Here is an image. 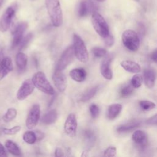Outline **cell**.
<instances>
[{
	"mask_svg": "<svg viewBox=\"0 0 157 157\" xmlns=\"http://www.w3.org/2000/svg\"><path fill=\"white\" fill-rule=\"evenodd\" d=\"M45 4L53 25L55 27L60 26L63 23V18L59 0H45Z\"/></svg>",
	"mask_w": 157,
	"mask_h": 157,
	"instance_id": "1",
	"label": "cell"
},
{
	"mask_svg": "<svg viewBox=\"0 0 157 157\" xmlns=\"http://www.w3.org/2000/svg\"><path fill=\"white\" fill-rule=\"evenodd\" d=\"M32 82L34 86L40 91L48 95L54 94V89L43 72L39 71L35 73L32 78Z\"/></svg>",
	"mask_w": 157,
	"mask_h": 157,
	"instance_id": "2",
	"label": "cell"
},
{
	"mask_svg": "<svg viewBox=\"0 0 157 157\" xmlns=\"http://www.w3.org/2000/svg\"><path fill=\"white\" fill-rule=\"evenodd\" d=\"M73 48L74 55L78 61L82 63L88 61L89 55L86 45L82 39L75 34L73 36Z\"/></svg>",
	"mask_w": 157,
	"mask_h": 157,
	"instance_id": "3",
	"label": "cell"
},
{
	"mask_svg": "<svg viewBox=\"0 0 157 157\" xmlns=\"http://www.w3.org/2000/svg\"><path fill=\"white\" fill-rule=\"evenodd\" d=\"M91 21L94 30L101 37L105 38L110 34L109 26L101 14L93 12L91 15Z\"/></svg>",
	"mask_w": 157,
	"mask_h": 157,
	"instance_id": "4",
	"label": "cell"
},
{
	"mask_svg": "<svg viewBox=\"0 0 157 157\" xmlns=\"http://www.w3.org/2000/svg\"><path fill=\"white\" fill-rule=\"evenodd\" d=\"M122 41L124 45L131 51L138 50L140 40L137 33L131 29L126 30L122 34Z\"/></svg>",
	"mask_w": 157,
	"mask_h": 157,
	"instance_id": "5",
	"label": "cell"
},
{
	"mask_svg": "<svg viewBox=\"0 0 157 157\" xmlns=\"http://www.w3.org/2000/svg\"><path fill=\"white\" fill-rule=\"evenodd\" d=\"M74 55L73 46L68 47L61 54L56 66L55 70L63 71L71 64V63H72Z\"/></svg>",
	"mask_w": 157,
	"mask_h": 157,
	"instance_id": "6",
	"label": "cell"
},
{
	"mask_svg": "<svg viewBox=\"0 0 157 157\" xmlns=\"http://www.w3.org/2000/svg\"><path fill=\"white\" fill-rule=\"evenodd\" d=\"M40 109L39 104H34L30 109L26 120V126L28 129L36 126L40 119Z\"/></svg>",
	"mask_w": 157,
	"mask_h": 157,
	"instance_id": "7",
	"label": "cell"
},
{
	"mask_svg": "<svg viewBox=\"0 0 157 157\" xmlns=\"http://www.w3.org/2000/svg\"><path fill=\"white\" fill-rule=\"evenodd\" d=\"M15 10L13 7H9L0 18V31L6 32L10 28L12 21L15 15Z\"/></svg>",
	"mask_w": 157,
	"mask_h": 157,
	"instance_id": "8",
	"label": "cell"
},
{
	"mask_svg": "<svg viewBox=\"0 0 157 157\" xmlns=\"http://www.w3.org/2000/svg\"><path fill=\"white\" fill-rule=\"evenodd\" d=\"M34 85L32 80H25L20 86L17 93V98L18 100L22 101L29 96L34 91Z\"/></svg>",
	"mask_w": 157,
	"mask_h": 157,
	"instance_id": "9",
	"label": "cell"
},
{
	"mask_svg": "<svg viewBox=\"0 0 157 157\" xmlns=\"http://www.w3.org/2000/svg\"><path fill=\"white\" fill-rule=\"evenodd\" d=\"M77 128V121L74 113H70L64 123V129L65 133L70 137H74L76 136Z\"/></svg>",
	"mask_w": 157,
	"mask_h": 157,
	"instance_id": "10",
	"label": "cell"
},
{
	"mask_svg": "<svg viewBox=\"0 0 157 157\" xmlns=\"http://www.w3.org/2000/svg\"><path fill=\"white\" fill-rule=\"evenodd\" d=\"M27 23L25 22H21L15 27L12 34L13 39L12 42V48H14L20 44L22 39L23 38V34L27 28Z\"/></svg>",
	"mask_w": 157,
	"mask_h": 157,
	"instance_id": "11",
	"label": "cell"
},
{
	"mask_svg": "<svg viewBox=\"0 0 157 157\" xmlns=\"http://www.w3.org/2000/svg\"><path fill=\"white\" fill-rule=\"evenodd\" d=\"M112 59V56L107 54L104 56L100 66V71L102 75L107 80H111L113 77L112 71L110 69V63Z\"/></svg>",
	"mask_w": 157,
	"mask_h": 157,
	"instance_id": "12",
	"label": "cell"
},
{
	"mask_svg": "<svg viewBox=\"0 0 157 157\" xmlns=\"http://www.w3.org/2000/svg\"><path fill=\"white\" fill-rule=\"evenodd\" d=\"M53 81L56 88L60 92H64L66 90L67 87V79L63 71H55L53 75Z\"/></svg>",
	"mask_w": 157,
	"mask_h": 157,
	"instance_id": "13",
	"label": "cell"
},
{
	"mask_svg": "<svg viewBox=\"0 0 157 157\" xmlns=\"http://www.w3.org/2000/svg\"><path fill=\"white\" fill-rule=\"evenodd\" d=\"M13 70V64L10 57H4L0 62V80L4 78Z\"/></svg>",
	"mask_w": 157,
	"mask_h": 157,
	"instance_id": "14",
	"label": "cell"
},
{
	"mask_svg": "<svg viewBox=\"0 0 157 157\" xmlns=\"http://www.w3.org/2000/svg\"><path fill=\"white\" fill-rule=\"evenodd\" d=\"M121 66L126 71L131 73H139L141 71V67L137 63L130 61L124 60L120 63Z\"/></svg>",
	"mask_w": 157,
	"mask_h": 157,
	"instance_id": "15",
	"label": "cell"
},
{
	"mask_svg": "<svg viewBox=\"0 0 157 157\" xmlns=\"http://www.w3.org/2000/svg\"><path fill=\"white\" fill-rule=\"evenodd\" d=\"M69 75L74 81L82 82L86 77V72L83 68H75L69 72Z\"/></svg>",
	"mask_w": 157,
	"mask_h": 157,
	"instance_id": "16",
	"label": "cell"
},
{
	"mask_svg": "<svg viewBox=\"0 0 157 157\" xmlns=\"http://www.w3.org/2000/svg\"><path fill=\"white\" fill-rule=\"evenodd\" d=\"M93 10V5L90 2L83 1L80 2L79 5L78 13L79 17H83L87 15Z\"/></svg>",
	"mask_w": 157,
	"mask_h": 157,
	"instance_id": "17",
	"label": "cell"
},
{
	"mask_svg": "<svg viewBox=\"0 0 157 157\" xmlns=\"http://www.w3.org/2000/svg\"><path fill=\"white\" fill-rule=\"evenodd\" d=\"M15 62L18 71L20 72H23L26 67L28 57L25 53L22 52H18L16 55Z\"/></svg>",
	"mask_w": 157,
	"mask_h": 157,
	"instance_id": "18",
	"label": "cell"
},
{
	"mask_svg": "<svg viewBox=\"0 0 157 157\" xmlns=\"http://www.w3.org/2000/svg\"><path fill=\"white\" fill-rule=\"evenodd\" d=\"M144 77L145 85L148 88H151L155 85V74L151 69H145L144 72Z\"/></svg>",
	"mask_w": 157,
	"mask_h": 157,
	"instance_id": "19",
	"label": "cell"
},
{
	"mask_svg": "<svg viewBox=\"0 0 157 157\" xmlns=\"http://www.w3.org/2000/svg\"><path fill=\"white\" fill-rule=\"evenodd\" d=\"M58 117V113L55 109H52L45 113L41 118V122L44 124H51L55 122Z\"/></svg>",
	"mask_w": 157,
	"mask_h": 157,
	"instance_id": "20",
	"label": "cell"
},
{
	"mask_svg": "<svg viewBox=\"0 0 157 157\" xmlns=\"http://www.w3.org/2000/svg\"><path fill=\"white\" fill-rule=\"evenodd\" d=\"M132 138L135 143L141 146H144L147 142V135L145 132L141 130L136 131L132 134Z\"/></svg>",
	"mask_w": 157,
	"mask_h": 157,
	"instance_id": "21",
	"label": "cell"
},
{
	"mask_svg": "<svg viewBox=\"0 0 157 157\" xmlns=\"http://www.w3.org/2000/svg\"><path fill=\"white\" fill-rule=\"evenodd\" d=\"M122 105L120 104H113L109 105L107 111V117L110 120L115 119L121 112Z\"/></svg>",
	"mask_w": 157,
	"mask_h": 157,
	"instance_id": "22",
	"label": "cell"
},
{
	"mask_svg": "<svg viewBox=\"0 0 157 157\" xmlns=\"http://www.w3.org/2000/svg\"><path fill=\"white\" fill-rule=\"evenodd\" d=\"M5 146L7 149L8 151L12 155L17 156L21 155V151L19 147L14 142L10 140H7L5 142Z\"/></svg>",
	"mask_w": 157,
	"mask_h": 157,
	"instance_id": "23",
	"label": "cell"
},
{
	"mask_svg": "<svg viewBox=\"0 0 157 157\" xmlns=\"http://www.w3.org/2000/svg\"><path fill=\"white\" fill-rule=\"evenodd\" d=\"M140 123L139 121H133V122H130L128 123L124 124H122L120 126L118 127L117 128V131L120 132H128L133 129L137 128L140 126Z\"/></svg>",
	"mask_w": 157,
	"mask_h": 157,
	"instance_id": "24",
	"label": "cell"
},
{
	"mask_svg": "<svg viewBox=\"0 0 157 157\" xmlns=\"http://www.w3.org/2000/svg\"><path fill=\"white\" fill-rule=\"evenodd\" d=\"M99 86H94L88 90L82 96L80 101L82 102H86L91 99L97 93L98 90Z\"/></svg>",
	"mask_w": 157,
	"mask_h": 157,
	"instance_id": "25",
	"label": "cell"
},
{
	"mask_svg": "<svg viewBox=\"0 0 157 157\" xmlns=\"http://www.w3.org/2000/svg\"><path fill=\"white\" fill-rule=\"evenodd\" d=\"M23 139L25 142L29 144H33L37 140V137L35 132L33 131H26L23 136Z\"/></svg>",
	"mask_w": 157,
	"mask_h": 157,
	"instance_id": "26",
	"label": "cell"
},
{
	"mask_svg": "<svg viewBox=\"0 0 157 157\" xmlns=\"http://www.w3.org/2000/svg\"><path fill=\"white\" fill-rule=\"evenodd\" d=\"M17 112L15 109L14 108H9L6 113L4 114V115L2 117V119L4 122L9 123L11 121H12L17 116Z\"/></svg>",
	"mask_w": 157,
	"mask_h": 157,
	"instance_id": "27",
	"label": "cell"
},
{
	"mask_svg": "<svg viewBox=\"0 0 157 157\" xmlns=\"http://www.w3.org/2000/svg\"><path fill=\"white\" fill-rule=\"evenodd\" d=\"M131 85L135 88H139L142 83V77L141 75L136 74L133 75L131 81Z\"/></svg>",
	"mask_w": 157,
	"mask_h": 157,
	"instance_id": "28",
	"label": "cell"
},
{
	"mask_svg": "<svg viewBox=\"0 0 157 157\" xmlns=\"http://www.w3.org/2000/svg\"><path fill=\"white\" fill-rule=\"evenodd\" d=\"M92 53L94 55V56L97 58L104 57L107 55V52L105 49L101 47H96L93 48Z\"/></svg>",
	"mask_w": 157,
	"mask_h": 157,
	"instance_id": "29",
	"label": "cell"
},
{
	"mask_svg": "<svg viewBox=\"0 0 157 157\" xmlns=\"http://www.w3.org/2000/svg\"><path fill=\"white\" fill-rule=\"evenodd\" d=\"M139 105L140 107L145 110H150L155 107V104L150 101L143 100L139 102Z\"/></svg>",
	"mask_w": 157,
	"mask_h": 157,
	"instance_id": "30",
	"label": "cell"
},
{
	"mask_svg": "<svg viewBox=\"0 0 157 157\" xmlns=\"http://www.w3.org/2000/svg\"><path fill=\"white\" fill-rule=\"evenodd\" d=\"M84 138L89 145H91L94 143L96 139L94 134L91 130H86L84 132Z\"/></svg>",
	"mask_w": 157,
	"mask_h": 157,
	"instance_id": "31",
	"label": "cell"
},
{
	"mask_svg": "<svg viewBox=\"0 0 157 157\" xmlns=\"http://www.w3.org/2000/svg\"><path fill=\"white\" fill-rule=\"evenodd\" d=\"M32 38H33V34L31 33H29L26 36L23 37L20 44H19V50H21L25 48L28 45V44H29V42L32 39Z\"/></svg>",
	"mask_w": 157,
	"mask_h": 157,
	"instance_id": "32",
	"label": "cell"
},
{
	"mask_svg": "<svg viewBox=\"0 0 157 157\" xmlns=\"http://www.w3.org/2000/svg\"><path fill=\"white\" fill-rule=\"evenodd\" d=\"M133 86L132 85H126L123 87L120 91V94L123 97H126L132 94L133 91Z\"/></svg>",
	"mask_w": 157,
	"mask_h": 157,
	"instance_id": "33",
	"label": "cell"
},
{
	"mask_svg": "<svg viewBox=\"0 0 157 157\" xmlns=\"http://www.w3.org/2000/svg\"><path fill=\"white\" fill-rule=\"evenodd\" d=\"M21 129L20 126H15L11 128H4L2 131L6 135H13L18 132Z\"/></svg>",
	"mask_w": 157,
	"mask_h": 157,
	"instance_id": "34",
	"label": "cell"
},
{
	"mask_svg": "<svg viewBox=\"0 0 157 157\" xmlns=\"http://www.w3.org/2000/svg\"><path fill=\"white\" fill-rule=\"evenodd\" d=\"M89 109H90V114L93 118H95L98 116L99 110V107L96 104H91L90 106Z\"/></svg>",
	"mask_w": 157,
	"mask_h": 157,
	"instance_id": "35",
	"label": "cell"
},
{
	"mask_svg": "<svg viewBox=\"0 0 157 157\" xmlns=\"http://www.w3.org/2000/svg\"><path fill=\"white\" fill-rule=\"evenodd\" d=\"M116 155V148L114 147H108L104 153V156H114Z\"/></svg>",
	"mask_w": 157,
	"mask_h": 157,
	"instance_id": "36",
	"label": "cell"
},
{
	"mask_svg": "<svg viewBox=\"0 0 157 157\" xmlns=\"http://www.w3.org/2000/svg\"><path fill=\"white\" fill-rule=\"evenodd\" d=\"M104 42L107 47H111L114 43V39L112 35L109 34L108 36L104 38Z\"/></svg>",
	"mask_w": 157,
	"mask_h": 157,
	"instance_id": "37",
	"label": "cell"
},
{
	"mask_svg": "<svg viewBox=\"0 0 157 157\" xmlns=\"http://www.w3.org/2000/svg\"><path fill=\"white\" fill-rule=\"evenodd\" d=\"M146 122L148 124H157V114L148 118Z\"/></svg>",
	"mask_w": 157,
	"mask_h": 157,
	"instance_id": "38",
	"label": "cell"
},
{
	"mask_svg": "<svg viewBox=\"0 0 157 157\" xmlns=\"http://www.w3.org/2000/svg\"><path fill=\"white\" fill-rule=\"evenodd\" d=\"M55 156H63L64 155V152L63 151V150L60 148H56L55 151Z\"/></svg>",
	"mask_w": 157,
	"mask_h": 157,
	"instance_id": "39",
	"label": "cell"
},
{
	"mask_svg": "<svg viewBox=\"0 0 157 157\" xmlns=\"http://www.w3.org/2000/svg\"><path fill=\"white\" fill-rule=\"evenodd\" d=\"M7 156V154L6 153L5 148L4 147L2 144H1L0 143V157H1V156Z\"/></svg>",
	"mask_w": 157,
	"mask_h": 157,
	"instance_id": "40",
	"label": "cell"
},
{
	"mask_svg": "<svg viewBox=\"0 0 157 157\" xmlns=\"http://www.w3.org/2000/svg\"><path fill=\"white\" fill-rule=\"evenodd\" d=\"M35 133L37 137V140H40L44 137V134L40 131H36Z\"/></svg>",
	"mask_w": 157,
	"mask_h": 157,
	"instance_id": "41",
	"label": "cell"
},
{
	"mask_svg": "<svg viewBox=\"0 0 157 157\" xmlns=\"http://www.w3.org/2000/svg\"><path fill=\"white\" fill-rule=\"evenodd\" d=\"M151 58L153 61L157 63V50H155L151 55Z\"/></svg>",
	"mask_w": 157,
	"mask_h": 157,
	"instance_id": "42",
	"label": "cell"
},
{
	"mask_svg": "<svg viewBox=\"0 0 157 157\" xmlns=\"http://www.w3.org/2000/svg\"><path fill=\"white\" fill-rule=\"evenodd\" d=\"M3 2H4V0H0V7L2 6V4H3Z\"/></svg>",
	"mask_w": 157,
	"mask_h": 157,
	"instance_id": "43",
	"label": "cell"
},
{
	"mask_svg": "<svg viewBox=\"0 0 157 157\" xmlns=\"http://www.w3.org/2000/svg\"><path fill=\"white\" fill-rule=\"evenodd\" d=\"M135 1H137V2L139 1V0H135Z\"/></svg>",
	"mask_w": 157,
	"mask_h": 157,
	"instance_id": "44",
	"label": "cell"
},
{
	"mask_svg": "<svg viewBox=\"0 0 157 157\" xmlns=\"http://www.w3.org/2000/svg\"><path fill=\"white\" fill-rule=\"evenodd\" d=\"M101 1H102V0H101Z\"/></svg>",
	"mask_w": 157,
	"mask_h": 157,
	"instance_id": "45",
	"label": "cell"
}]
</instances>
